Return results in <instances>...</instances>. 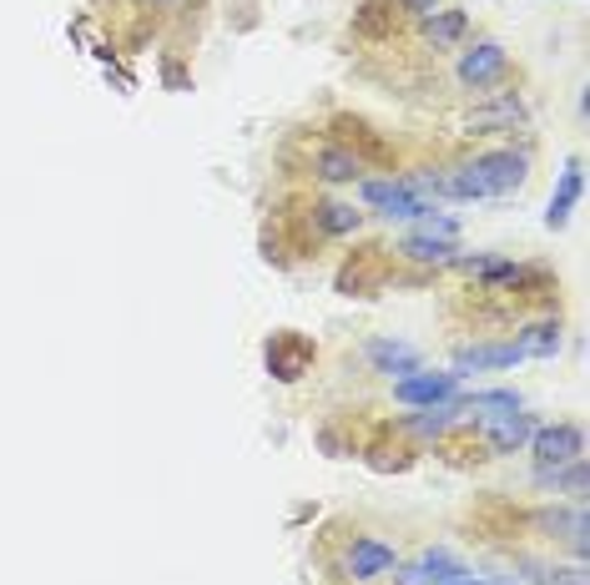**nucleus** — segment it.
<instances>
[{
  "label": "nucleus",
  "instance_id": "f257e3e1",
  "mask_svg": "<svg viewBox=\"0 0 590 585\" xmlns=\"http://www.w3.org/2000/svg\"><path fill=\"white\" fill-rule=\"evenodd\" d=\"M409 182L419 197L435 192L449 203H490V197H509L530 182V152H515V147H490V152H474L464 162H454L449 172H409Z\"/></svg>",
  "mask_w": 590,
  "mask_h": 585
},
{
  "label": "nucleus",
  "instance_id": "f03ea898",
  "mask_svg": "<svg viewBox=\"0 0 590 585\" xmlns=\"http://www.w3.org/2000/svg\"><path fill=\"white\" fill-rule=\"evenodd\" d=\"M262 364H268V373L278 383H298L319 364V344L308 334H298V328H278V334L262 344Z\"/></svg>",
  "mask_w": 590,
  "mask_h": 585
},
{
  "label": "nucleus",
  "instance_id": "7ed1b4c3",
  "mask_svg": "<svg viewBox=\"0 0 590 585\" xmlns=\"http://www.w3.org/2000/svg\"><path fill=\"white\" fill-rule=\"evenodd\" d=\"M358 197H364L368 213L389 217V223H409V217L429 213V197H419L404 177H364L358 182Z\"/></svg>",
  "mask_w": 590,
  "mask_h": 585
},
{
  "label": "nucleus",
  "instance_id": "20e7f679",
  "mask_svg": "<svg viewBox=\"0 0 590 585\" xmlns=\"http://www.w3.org/2000/svg\"><path fill=\"white\" fill-rule=\"evenodd\" d=\"M394 278L389 248H358L348 263L339 268V293L343 299H378Z\"/></svg>",
  "mask_w": 590,
  "mask_h": 585
},
{
  "label": "nucleus",
  "instance_id": "39448f33",
  "mask_svg": "<svg viewBox=\"0 0 590 585\" xmlns=\"http://www.w3.org/2000/svg\"><path fill=\"white\" fill-rule=\"evenodd\" d=\"M454 76H460L464 91H490V86H500L509 76V51L500 46V41L480 36L474 46L460 51V66H454Z\"/></svg>",
  "mask_w": 590,
  "mask_h": 585
},
{
  "label": "nucleus",
  "instance_id": "423d86ee",
  "mask_svg": "<svg viewBox=\"0 0 590 585\" xmlns=\"http://www.w3.org/2000/svg\"><path fill=\"white\" fill-rule=\"evenodd\" d=\"M399 565V555H394V545L389 540H378V535H354L348 540V550H343V565H339V575L348 585H374V581H384V575Z\"/></svg>",
  "mask_w": 590,
  "mask_h": 585
},
{
  "label": "nucleus",
  "instance_id": "0eeeda50",
  "mask_svg": "<svg viewBox=\"0 0 590 585\" xmlns=\"http://www.w3.org/2000/svg\"><path fill=\"white\" fill-rule=\"evenodd\" d=\"M530 454L540 469L570 465V459H586V430L576 419H555V424H535L530 434Z\"/></svg>",
  "mask_w": 590,
  "mask_h": 585
},
{
  "label": "nucleus",
  "instance_id": "6e6552de",
  "mask_svg": "<svg viewBox=\"0 0 590 585\" xmlns=\"http://www.w3.org/2000/svg\"><path fill=\"white\" fill-rule=\"evenodd\" d=\"M460 394V373L454 369H419V373H404L394 383V399L409 409H435V404H449Z\"/></svg>",
  "mask_w": 590,
  "mask_h": 585
},
{
  "label": "nucleus",
  "instance_id": "1a4fd4ad",
  "mask_svg": "<svg viewBox=\"0 0 590 585\" xmlns=\"http://www.w3.org/2000/svg\"><path fill=\"white\" fill-rule=\"evenodd\" d=\"M530 434H535V414H525V409L480 419V444H484L490 459H500V454H519L525 444H530Z\"/></svg>",
  "mask_w": 590,
  "mask_h": 585
},
{
  "label": "nucleus",
  "instance_id": "9d476101",
  "mask_svg": "<svg viewBox=\"0 0 590 585\" xmlns=\"http://www.w3.org/2000/svg\"><path fill=\"white\" fill-rule=\"evenodd\" d=\"M535 530H540L545 540H560V545H570V555H586V505H566V510H540L530 520Z\"/></svg>",
  "mask_w": 590,
  "mask_h": 585
},
{
  "label": "nucleus",
  "instance_id": "9b49d317",
  "mask_svg": "<svg viewBox=\"0 0 590 585\" xmlns=\"http://www.w3.org/2000/svg\"><path fill=\"white\" fill-rule=\"evenodd\" d=\"M329 127H333V142L348 147V152H354L364 167H368V162H394L389 142H384V137H378L368 121H358V117H333Z\"/></svg>",
  "mask_w": 590,
  "mask_h": 585
},
{
  "label": "nucleus",
  "instance_id": "f8f14e48",
  "mask_svg": "<svg viewBox=\"0 0 590 585\" xmlns=\"http://www.w3.org/2000/svg\"><path fill=\"white\" fill-rule=\"evenodd\" d=\"M464 575H470V571H464L449 550H425L419 561L404 565L394 585H454V581H464Z\"/></svg>",
  "mask_w": 590,
  "mask_h": 585
},
{
  "label": "nucleus",
  "instance_id": "ddd939ff",
  "mask_svg": "<svg viewBox=\"0 0 590 585\" xmlns=\"http://www.w3.org/2000/svg\"><path fill=\"white\" fill-rule=\"evenodd\" d=\"M419 36H425V46H435V51H454L464 36H470V15H464L460 6H439V11L419 15Z\"/></svg>",
  "mask_w": 590,
  "mask_h": 585
},
{
  "label": "nucleus",
  "instance_id": "4468645a",
  "mask_svg": "<svg viewBox=\"0 0 590 585\" xmlns=\"http://www.w3.org/2000/svg\"><path fill=\"white\" fill-rule=\"evenodd\" d=\"M308 227L323 238H354L358 227H364V213L354 203H313L308 207Z\"/></svg>",
  "mask_w": 590,
  "mask_h": 585
},
{
  "label": "nucleus",
  "instance_id": "2eb2a0df",
  "mask_svg": "<svg viewBox=\"0 0 590 585\" xmlns=\"http://www.w3.org/2000/svg\"><path fill=\"white\" fill-rule=\"evenodd\" d=\"M460 252V238H439V232H409L399 238V258L404 263H425V268H449Z\"/></svg>",
  "mask_w": 590,
  "mask_h": 585
},
{
  "label": "nucleus",
  "instance_id": "dca6fc26",
  "mask_svg": "<svg viewBox=\"0 0 590 585\" xmlns=\"http://www.w3.org/2000/svg\"><path fill=\"white\" fill-rule=\"evenodd\" d=\"M580 192H586V162H580V156H566V172H560V187H555V197H550L545 227H566L570 213L580 207Z\"/></svg>",
  "mask_w": 590,
  "mask_h": 585
},
{
  "label": "nucleus",
  "instance_id": "f3484780",
  "mask_svg": "<svg viewBox=\"0 0 590 585\" xmlns=\"http://www.w3.org/2000/svg\"><path fill=\"white\" fill-rule=\"evenodd\" d=\"M364 354H368V364H374L378 373H419L425 369V359H419V348H409V344H399V338H368L364 344Z\"/></svg>",
  "mask_w": 590,
  "mask_h": 585
},
{
  "label": "nucleus",
  "instance_id": "a211bd4d",
  "mask_svg": "<svg viewBox=\"0 0 590 585\" xmlns=\"http://www.w3.org/2000/svg\"><path fill=\"white\" fill-rule=\"evenodd\" d=\"M313 177H319V182H333V187H343V182H364V162H358L348 147L323 142L319 152H313Z\"/></svg>",
  "mask_w": 590,
  "mask_h": 585
},
{
  "label": "nucleus",
  "instance_id": "6ab92c4d",
  "mask_svg": "<svg viewBox=\"0 0 590 585\" xmlns=\"http://www.w3.org/2000/svg\"><path fill=\"white\" fill-rule=\"evenodd\" d=\"M464 424V409L449 399V404H435V409H419V414H404L399 430L404 434H419V440H444L449 430H460Z\"/></svg>",
  "mask_w": 590,
  "mask_h": 585
},
{
  "label": "nucleus",
  "instance_id": "aec40b11",
  "mask_svg": "<svg viewBox=\"0 0 590 585\" xmlns=\"http://www.w3.org/2000/svg\"><path fill=\"white\" fill-rule=\"evenodd\" d=\"M509 364H519V348L515 344H464L460 354H454V373H490V369H509Z\"/></svg>",
  "mask_w": 590,
  "mask_h": 585
},
{
  "label": "nucleus",
  "instance_id": "412c9836",
  "mask_svg": "<svg viewBox=\"0 0 590 585\" xmlns=\"http://www.w3.org/2000/svg\"><path fill=\"white\" fill-rule=\"evenodd\" d=\"M509 344L519 348V359H555L566 334H560V318H545V323H530V328H519Z\"/></svg>",
  "mask_w": 590,
  "mask_h": 585
},
{
  "label": "nucleus",
  "instance_id": "4be33fe9",
  "mask_svg": "<svg viewBox=\"0 0 590 585\" xmlns=\"http://www.w3.org/2000/svg\"><path fill=\"white\" fill-rule=\"evenodd\" d=\"M535 485H545V490H566L570 500H586V459H570V465H555V469H535Z\"/></svg>",
  "mask_w": 590,
  "mask_h": 585
},
{
  "label": "nucleus",
  "instance_id": "5701e85b",
  "mask_svg": "<svg viewBox=\"0 0 590 585\" xmlns=\"http://www.w3.org/2000/svg\"><path fill=\"white\" fill-rule=\"evenodd\" d=\"M394 25H399V6H394V0H364V6H358L354 11V31L358 36H389Z\"/></svg>",
  "mask_w": 590,
  "mask_h": 585
},
{
  "label": "nucleus",
  "instance_id": "b1692460",
  "mask_svg": "<svg viewBox=\"0 0 590 585\" xmlns=\"http://www.w3.org/2000/svg\"><path fill=\"white\" fill-rule=\"evenodd\" d=\"M404 15H429V11H439V0H394Z\"/></svg>",
  "mask_w": 590,
  "mask_h": 585
},
{
  "label": "nucleus",
  "instance_id": "393cba45",
  "mask_svg": "<svg viewBox=\"0 0 590 585\" xmlns=\"http://www.w3.org/2000/svg\"><path fill=\"white\" fill-rule=\"evenodd\" d=\"M454 585H480V581H474V575H464V581H454Z\"/></svg>",
  "mask_w": 590,
  "mask_h": 585
}]
</instances>
